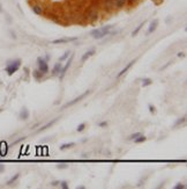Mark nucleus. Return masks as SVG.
<instances>
[{"instance_id":"f257e3e1","label":"nucleus","mask_w":187,"mask_h":189,"mask_svg":"<svg viewBox=\"0 0 187 189\" xmlns=\"http://www.w3.org/2000/svg\"><path fill=\"white\" fill-rule=\"evenodd\" d=\"M112 28H113V26H105V27H102V28H98V29H94V30H91L90 35L94 38L100 40V38H103L104 36H106Z\"/></svg>"},{"instance_id":"4be33fe9","label":"nucleus","mask_w":187,"mask_h":189,"mask_svg":"<svg viewBox=\"0 0 187 189\" xmlns=\"http://www.w3.org/2000/svg\"><path fill=\"white\" fill-rule=\"evenodd\" d=\"M71 55V51H66L64 55H62L61 57H59V61H64V60H66L67 58H68V56Z\"/></svg>"},{"instance_id":"c9c22d12","label":"nucleus","mask_w":187,"mask_h":189,"mask_svg":"<svg viewBox=\"0 0 187 189\" xmlns=\"http://www.w3.org/2000/svg\"><path fill=\"white\" fill-rule=\"evenodd\" d=\"M61 167H62V168H66L67 166H65V165H62V166H61V165H59V166H58V168H61Z\"/></svg>"},{"instance_id":"6ab92c4d","label":"nucleus","mask_w":187,"mask_h":189,"mask_svg":"<svg viewBox=\"0 0 187 189\" xmlns=\"http://www.w3.org/2000/svg\"><path fill=\"white\" fill-rule=\"evenodd\" d=\"M143 26H144V22H141V23H140V24L136 27V29H135V30H133L132 36H135V35H138V34H139V31L142 29V27H143Z\"/></svg>"},{"instance_id":"bb28decb","label":"nucleus","mask_w":187,"mask_h":189,"mask_svg":"<svg viewBox=\"0 0 187 189\" xmlns=\"http://www.w3.org/2000/svg\"><path fill=\"white\" fill-rule=\"evenodd\" d=\"M84 128H85V124L84 123H81L79 127H77V129H76V131H79V132H81V131H83L84 130Z\"/></svg>"},{"instance_id":"ddd939ff","label":"nucleus","mask_w":187,"mask_h":189,"mask_svg":"<svg viewBox=\"0 0 187 189\" xmlns=\"http://www.w3.org/2000/svg\"><path fill=\"white\" fill-rule=\"evenodd\" d=\"M61 61H59V63H57V64L53 66V69H52V76H58L59 74V72H60V70H61Z\"/></svg>"},{"instance_id":"9d476101","label":"nucleus","mask_w":187,"mask_h":189,"mask_svg":"<svg viewBox=\"0 0 187 189\" xmlns=\"http://www.w3.org/2000/svg\"><path fill=\"white\" fill-rule=\"evenodd\" d=\"M126 4H127V0H113V7H116L117 9L122 8Z\"/></svg>"},{"instance_id":"7c9ffc66","label":"nucleus","mask_w":187,"mask_h":189,"mask_svg":"<svg viewBox=\"0 0 187 189\" xmlns=\"http://www.w3.org/2000/svg\"><path fill=\"white\" fill-rule=\"evenodd\" d=\"M106 125H108V122H106V121H104V122H101V123H100V127H102V128L106 127Z\"/></svg>"},{"instance_id":"f3484780","label":"nucleus","mask_w":187,"mask_h":189,"mask_svg":"<svg viewBox=\"0 0 187 189\" xmlns=\"http://www.w3.org/2000/svg\"><path fill=\"white\" fill-rule=\"evenodd\" d=\"M33 76H34V78H35V79L39 80V79H42V78H43L44 73H43V72H41L39 70H34V72H33Z\"/></svg>"},{"instance_id":"a878e982","label":"nucleus","mask_w":187,"mask_h":189,"mask_svg":"<svg viewBox=\"0 0 187 189\" xmlns=\"http://www.w3.org/2000/svg\"><path fill=\"white\" fill-rule=\"evenodd\" d=\"M59 184H60V187H61L62 189H68V183H67L66 181H61Z\"/></svg>"},{"instance_id":"6e6552de","label":"nucleus","mask_w":187,"mask_h":189,"mask_svg":"<svg viewBox=\"0 0 187 189\" xmlns=\"http://www.w3.org/2000/svg\"><path fill=\"white\" fill-rule=\"evenodd\" d=\"M134 64H135V60H132L131 63H128V64H127L126 66H125V68H124V69H122V70H121V71L118 73L117 78H120V77H122L125 73H126V72H127V71H128V70H130V69H131V68L134 65Z\"/></svg>"},{"instance_id":"7ed1b4c3","label":"nucleus","mask_w":187,"mask_h":189,"mask_svg":"<svg viewBox=\"0 0 187 189\" xmlns=\"http://www.w3.org/2000/svg\"><path fill=\"white\" fill-rule=\"evenodd\" d=\"M21 63H22L21 59H16V60H12V61H9L8 64H7V66H6V72H7L9 76L14 74V73L20 69Z\"/></svg>"},{"instance_id":"aec40b11","label":"nucleus","mask_w":187,"mask_h":189,"mask_svg":"<svg viewBox=\"0 0 187 189\" xmlns=\"http://www.w3.org/2000/svg\"><path fill=\"white\" fill-rule=\"evenodd\" d=\"M151 84H152V80H151L150 78H146V79L142 80V86H143V87L149 86V85H151Z\"/></svg>"},{"instance_id":"2eb2a0df","label":"nucleus","mask_w":187,"mask_h":189,"mask_svg":"<svg viewBox=\"0 0 187 189\" xmlns=\"http://www.w3.org/2000/svg\"><path fill=\"white\" fill-rule=\"evenodd\" d=\"M157 26H158V20H154V21L150 23V27H149V29H148V34L154 33V30L157 28Z\"/></svg>"},{"instance_id":"2f4dec72","label":"nucleus","mask_w":187,"mask_h":189,"mask_svg":"<svg viewBox=\"0 0 187 189\" xmlns=\"http://www.w3.org/2000/svg\"><path fill=\"white\" fill-rule=\"evenodd\" d=\"M149 111H150L151 114H154V113H155V107H152L151 105H149Z\"/></svg>"},{"instance_id":"dca6fc26","label":"nucleus","mask_w":187,"mask_h":189,"mask_svg":"<svg viewBox=\"0 0 187 189\" xmlns=\"http://www.w3.org/2000/svg\"><path fill=\"white\" fill-rule=\"evenodd\" d=\"M20 118L21 119H28L29 118V110L27 108H23L20 111Z\"/></svg>"},{"instance_id":"1a4fd4ad","label":"nucleus","mask_w":187,"mask_h":189,"mask_svg":"<svg viewBox=\"0 0 187 189\" xmlns=\"http://www.w3.org/2000/svg\"><path fill=\"white\" fill-rule=\"evenodd\" d=\"M31 9H33V12H34L35 14H37V15H43V14L45 13L44 8H43L41 5H34L33 7H31Z\"/></svg>"},{"instance_id":"39448f33","label":"nucleus","mask_w":187,"mask_h":189,"mask_svg":"<svg viewBox=\"0 0 187 189\" xmlns=\"http://www.w3.org/2000/svg\"><path fill=\"white\" fill-rule=\"evenodd\" d=\"M37 63H38V70L41 71V72H43L44 74L45 73H47L49 72V65H47V63H46V60L45 59H43V58H37Z\"/></svg>"},{"instance_id":"423d86ee","label":"nucleus","mask_w":187,"mask_h":189,"mask_svg":"<svg viewBox=\"0 0 187 189\" xmlns=\"http://www.w3.org/2000/svg\"><path fill=\"white\" fill-rule=\"evenodd\" d=\"M74 41H77V37H62V38L54 40L52 43L53 44H64V43H69V42H74Z\"/></svg>"},{"instance_id":"393cba45","label":"nucleus","mask_w":187,"mask_h":189,"mask_svg":"<svg viewBox=\"0 0 187 189\" xmlns=\"http://www.w3.org/2000/svg\"><path fill=\"white\" fill-rule=\"evenodd\" d=\"M140 135H141L140 132H135V134H133V135H131V136L128 137V139H130V140H134V139H135V138H138V137H139Z\"/></svg>"},{"instance_id":"f03ea898","label":"nucleus","mask_w":187,"mask_h":189,"mask_svg":"<svg viewBox=\"0 0 187 189\" xmlns=\"http://www.w3.org/2000/svg\"><path fill=\"white\" fill-rule=\"evenodd\" d=\"M84 15L87 18L88 21H97L100 19V13L97 8H94V7H87L84 11Z\"/></svg>"},{"instance_id":"b1692460","label":"nucleus","mask_w":187,"mask_h":189,"mask_svg":"<svg viewBox=\"0 0 187 189\" xmlns=\"http://www.w3.org/2000/svg\"><path fill=\"white\" fill-rule=\"evenodd\" d=\"M185 122H186V117L179 118V121H177V122L174 123V127H178V125H180V124H182V123H185Z\"/></svg>"},{"instance_id":"9b49d317","label":"nucleus","mask_w":187,"mask_h":189,"mask_svg":"<svg viewBox=\"0 0 187 189\" xmlns=\"http://www.w3.org/2000/svg\"><path fill=\"white\" fill-rule=\"evenodd\" d=\"M103 6H104V9L110 12L113 7V0H103Z\"/></svg>"},{"instance_id":"20e7f679","label":"nucleus","mask_w":187,"mask_h":189,"mask_svg":"<svg viewBox=\"0 0 187 189\" xmlns=\"http://www.w3.org/2000/svg\"><path fill=\"white\" fill-rule=\"evenodd\" d=\"M73 57H74V56L72 55L71 58H67V61H66L65 66H62V68H61V70H60V72H59V79H60V80L64 79V77H65V74H66V72H67V70L69 69V66H71V64H72Z\"/></svg>"},{"instance_id":"473e14b6","label":"nucleus","mask_w":187,"mask_h":189,"mask_svg":"<svg viewBox=\"0 0 187 189\" xmlns=\"http://www.w3.org/2000/svg\"><path fill=\"white\" fill-rule=\"evenodd\" d=\"M59 183H60V182H59V181H53V182H52V183H51V186H52V187H55V186H58V184H59Z\"/></svg>"},{"instance_id":"5701e85b","label":"nucleus","mask_w":187,"mask_h":189,"mask_svg":"<svg viewBox=\"0 0 187 189\" xmlns=\"http://www.w3.org/2000/svg\"><path fill=\"white\" fill-rule=\"evenodd\" d=\"M75 144L74 143H67V144H62L60 146V150H66V148H69V147H73Z\"/></svg>"},{"instance_id":"f8f14e48","label":"nucleus","mask_w":187,"mask_h":189,"mask_svg":"<svg viewBox=\"0 0 187 189\" xmlns=\"http://www.w3.org/2000/svg\"><path fill=\"white\" fill-rule=\"evenodd\" d=\"M58 121V118H55V119H53V121H50L49 123H46L45 125H43V127H41L38 130H37V132H42V131H44V130H46L47 128H50V127H52V125Z\"/></svg>"},{"instance_id":"412c9836","label":"nucleus","mask_w":187,"mask_h":189,"mask_svg":"<svg viewBox=\"0 0 187 189\" xmlns=\"http://www.w3.org/2000/svg\"><path fill=\"white\" fill-rule=\"evenodd\" d=\"M146 139H147V138H146L144 136L140 135L138 138H135V139H134V142H135L136 144H140V143H143V142H146Z\"/></svg>"},{"instance_id":"cd10ccee","label":"nucleus","mask_w":187,"mask_h":189,"mask_svg":"<svg viewBox=\"0 0 187 189\" xmlns=\"http://www.w3.org/2000/svg\"><path fill=\"white\" fill-rule=\"evenodd\" d=\"M174 189H185V186L182 183H178L177 186H174Z\"/></svg>"},{"instance_id":"c756f323","label":"nucleus","mask_w":187,"mask_h":189,"mask_svg":"<svg viewBox=\"0 0 187 189\" xmlns=\"http://www.w3.org/2000/svg\"><path fill=\"white\" fill-rule=\"evenodd\" d=\"M136 1H138V0H127V4L132 6V5H134V4L136 3Z\"/></svg>"},{"instance_id":"c85d7f7f","label":"nucleus","mask_w":187,"mask_h":189,"mask_svg":"<svg viewBox=\"0 0 187 189\" xmlns=\"http://www.w3.org/2000/svg\"><path fill=\"white\" fill-rule=\"evenodd\" d=\"M24 139H25V137H21L20 139H17V140H15V142H14V143H13L12 145H15V144H17V143H20V142H22V140H24Z\"/></svg>"},{"instance_id":"0eeeda50","label":"nucleus","mask_w":187,"mask_h":189,"mask_svg":"<svg viewBox=\"0 0 187 189\" xmlns=\"http://www.w3.org/2000/svg\"><path fill=\"white\" fill-rule=\"evenodd\" d=\"M90 93V90H85L83 94H81V95L80 97H77V98H75L73 101H71V102H68V103H66L65 105V108H67V107H69V106H73V105H75V103H77L79 101H81L82 99H84L87 95H88V94Z\"/></svg>"},{"instance_id":"72a5a7b5","label":"nucleus","mask_w":187,"mask_h":189,"mask_svg":"<svg viewBox=\"0 0 187 189\" xmlns=\"http://www.w3.org/2000/svg\"><path fill=\"white\" fill-rule=\"evenodd\" d=\"M5 171V166L4 165H0V173H3Z\"/></svg>"},{"instance_id":"f704fd0d","label":"nucleus","mask_w":187,"mask_h":189,"mask_svg":"<svg viewBox=\"0 0 187 189\" xmlns=\"http://www.w3.org/2000/svg\"><path fill=\"white\" fill-rule=\"evenodd\" d=\"M178 57H185V53L184 52H179L178 53Z\"/></svg>"},{"instance_id":"4468645a","label":"nucleus","mask_w":187,"mask_h":189,"mask_svg":"<svg viewBox=\"0 0 187 189\" xmlns=\"http://www.w3.org/2000/svg\"><path fill=\"white\" fill-rule=\"evenodd\" d=\"M92 55H95V49H91V50H89V51H87L83 56H82V58H81V61L82 63H84L89 57H91Z\"/></svg>"},{"instance_id":"a211bd4d","label":"nucleus","mask_w":187,"mask_h":189,"mask_svg":"<svg viewBox=\"0 0 187 189\" xmlns=\"http://www.w3.org/2000/svg\"><path fill=\"white\" fill-rule=\"evenodd\" d=\"M19 176H20V174L17 173V174H15L13 178H11L8 181H7V186H12L13 183H15L16 181H17V179H19Z\"/></svg>"}]
</instances>
